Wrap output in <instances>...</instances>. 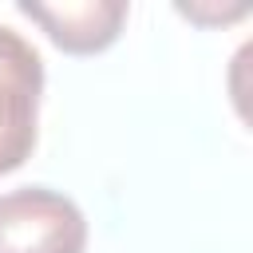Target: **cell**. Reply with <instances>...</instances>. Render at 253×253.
I'll return each instance as SVG.
<instances>
[{
  "mask_svg": "<svg viewBox=\"0 0 253 253\" xmlns=\"http://www.w3.org/2000/svg\"><path fill=\"white\" fill-rule=\"evenodd\" d=\"M83 210L47 186H24L0 194V253H83Z\"/></svg>",
  "mask_w": 253,
  "mask_h": 253,
  "instance_id": "obj_1",
  "label": "cell"
},
{
  "mask_svg": "<svg viewBox=\"0 0 253 253\" xmlns=\"http://www.w3.org/2000/svg\"><path fill=\"white\" fill-rule=\"evenodd\" d=\"M20 12L36 20L47 32V40L67 55H95L119 40L126 20V0H63V4L24 0Z\"/></svg>",
  "mask_w": 253,
  "mask_h": 253,
  "instance_id": "obj_3",
  "label": "cell"
},
{
  "mask_svg": "<svg viewBox=\"0 0 253 253\" xmlns=\"http://www.w3.org/2000/svg\"><path fill=\"white\" fill-rule=\"evenodd\" d=\"M40 91H43L40 51L20 32L0 24V174L20 170L36 146Z\"/></svg>",
  "mask_w": 253,
  "mask_h": 253,
  "instance_id": "obj_2",
  "label": "cell"
}]
</instances>
